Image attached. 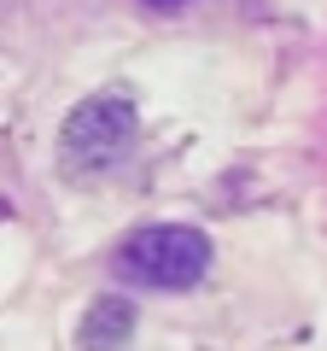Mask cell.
Wrapping results in <instances>:
<instances>
[{
  "mask_svg": "<svg viewBox=\"0 0 327 351\" xmlns=\"http://www.w3.org/2000/svg\"><path fill=\"white\" fill-rule=\"evenodd\" d=\"M0 217H6V205H0Z\"/></svg>",
  "mask_w": 327,
  "mask_h": 351,
  "instance_id": "cell-5",
  "label": "cell"
},
{
  "mask_svg": "<svg viewBox=\"0 0 327 351\" xmlns=\"http://www.w3.org/2000/svg\"><path fill=\"white\" fill-rule=\"evenodd\" d=\"M112 269L135 287H158V293H181V287H199L205 269H211V240L199 228H181V223H152L135 228V234L117 246Z\"/></svg>",
  "mask_w": 327,
  "mask_h": 351,
  "instance_id": "cell-1",
  "label": "cell"
},
{
  "mask_svg": "<svg viewBox=\"0 0 327 351\" xmlns=\"http://www.w3.org/2000/svg\"><path fill=\"white\" fill-rule=\"evenodd\" d=\"M146 6H181V0H146Z\"/></svg>",
  "mask_w": 327,
  "mask_h": 351,
  "instance_id": "cell-4",
  "label": "cell"
},
{
  "mask_svg": "<svg viewBox=\"0 0 327 351\" xmlns=\"http://www.w3.org/2000/svg\"><path fill=\"white\" fill-rule=\"evenodd\" d=\"M129 334H135V311H129V299H94L88 316H82L76 346H82V351H123Z\"/></svg>",
  "mask_w": 327,
  "mask_h": 351,
  "instance_id": "cell-3",
  "label": "cell"
},
{
  "mask_svg": "<svg viewBox=\"0 0 327 351\" xmlns=\"http://www.w3.org/2000/svg\"><path fill=\"white\" fill-rule=\"evenodd\" d=\"M129 141H135V112H129L123 94L82 100L64 123V164L70 170H105Z\"/></svg>",
  "mask_w": 327,
  "mask_h": 351,
  "instance_id": "cell-2",
  "label": "cell"
}]
</instances>
